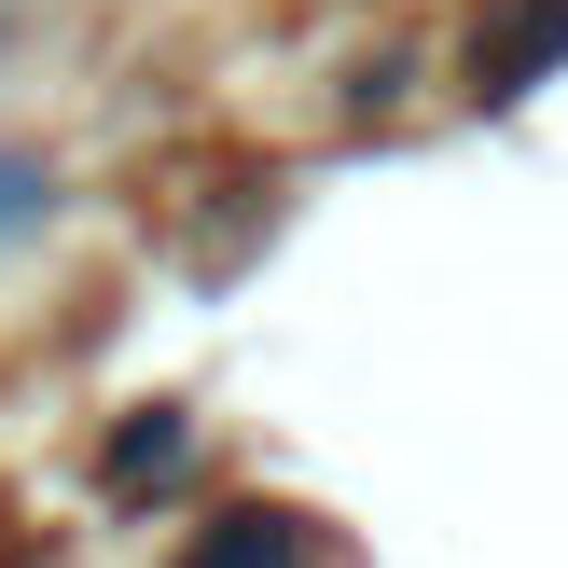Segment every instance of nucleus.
Segmentation results:
<instances>
[{"instance_id":"nucleus-1","label":"nucleus","mask_w":568,"mask_h":568,"mask_svg":"<svg viewBox=\"0 0 568 568\" xmlns=\"http://www.w3.org/2000/svg\"><path fill=\"white\" fill-rule=\"evenodd\" d=\"M541 70H568V0H486L471 42H458V83L499 111V98H527Z\"/></svg>"},{"instance_id":"nucleus-2","label":"nucleus","mask_w":568,"mask_h":568,"mask_svg":"<svg viewBox=\"0 0 568 568\" xmlns=\"http://www.w3.org/2000/svg\"><path fill=\"white\" fill-rule=\"evenodd\" d=\"M305 555H320V527L277 514V499H236V514H209L181 541V568H305Z\"/></svg>"},{"instance_id":"nucleus-3","label":"nucleus","mask_w":568,"mask_h":568,"mask_svg":"<svg viewBox=\"0 0 568 568\" xmlns=\"http://www.w3.org/2000/svg\"><path fill=\"white\" fill-rule=\"evenodd\" d=\"M181 444H194V430H181V403L125 416V430H111V486H125V499H139V486H166V471H181Z\"/></svg>"}]
</instances>
